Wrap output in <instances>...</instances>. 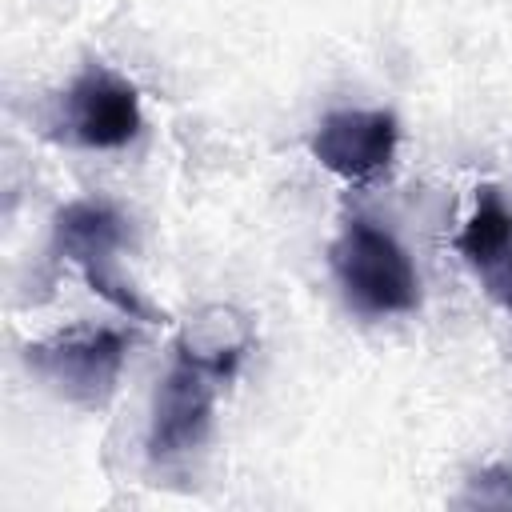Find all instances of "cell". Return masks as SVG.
Segmentation results:
<instances>
[{
  "instance_id": "obj_1",
  "label": "cell",
  "mask_w": 512,
  "mask_h": 512,
  "mask_svg": "<svg viewBox=\"0 0 512 512\" xmlns=\"http://www.w3.org/2000/svg\"><path fill=\"white\" fill-rule=\"evenodd\" d=\"M328 260L344 296L368 316L412 312L420 304V280L408 252L396 244L392 232L376 228L364 216L340 228V236L328 248Z\"/></svg>"
},
{
  "instance_id": "obj_2",
  "label": "cell",
  "mask_w": 512,
  "mask_h": 512,
  "mask_svg": "<svg viewBox=\"0 0 512 512\" xmlns=\"http://www.w3.org/2000/svg\"><path fill=\"white\" fill-rule=\"evenodd\" d=\"M124 240H128V224H124V216H120L112 204H104V200H72V204H64V208L56 212V220H52V248L84 272L88 288H92L100 300H108V304H112L116 312H124L128 320L160 324V320H168V316L156 312L144 296H136V292L124 284V276L116 272V252L124 248Z\"/></svg>"
},
{
  "instance_id": "obj_3",
  "label": "cell",
  "mask_w": 512,
  "mask_h": 512,
  "mask_svg": "<svg viewBox=\"0 0 512 512\" xmlns=\"http://www.w3.org/2000/svg\"><path fill=\"white\" fill-rule=\"evenodd\" d=\"M232 376H236V368H228L204 352H192L188 344L176 340L172 368L164 372L156 400H152V428H148V460L152 464L180 460L204 444L212 408H216V392Z\"/></svg>"
},
{
  "instance_id": "obj_4",
  "label": "cell",
  "mask_w": 512,
  "mask_h": 512,
  "mask_svg": "<svg viewBox=\"0 0 512 512\" xmlns=\"http://www.w3.org/2000/svg\"><path fill=\"white\" fill-rule=\"evenodd\" d=\"M132 344L136 336L124 328H68L52 340L28 344L24 360L64 400L80 408H104L108 396L116 392V380Z\"/></svg>"
},
{
  "instance_id": "obj_5",
  "label": "cell",
  "mask_w": 512,
  "mask_h": 512,
  "mask_svg": "<svg viewBox=\"0 0 512 512\" xmlns=\"http://www.w3.org/2000/svg\"><path fill=\"white\" fill-rule=\"evenodd\" d=\"M60 128L80 148H124V144H132L136 132H140L136 88L124 76H116L100 64L84 68L60 100Z\"/></svg>"
},
{
  "instance_id": "obj_6",
  "label": "cell",
  "mask_w": 512,
  "mask_h": 512,
  "mask_svg": "<svg viewBox=\"0 0 512 512\" xmlns=\"http://www.w3.org/2000/svg\"><path fill=\"white\" fill-rule=\"evenodd\" d=\"M396 140H400V128H396L392 112H384V108H368V112L364 108H340V112H328L316 124L308 148L340 180L364 184V180L380 176L392 164Z\"/></svg>"
},
{
  "instance_id": "obj_7",
  "label": "cell",
  "mask_w": 512,
  "mask_h": 512,
  "mask_svg": "<svg viewBox=\"0 0 512 512\" xmlns=\"http://www.w3.org/2000/svg\"><path fill=\"white\" fill-rule=\"evenodd\" d=\"M472 268H476V276H480L484 292H488L500 308H508V312H512V232H508L492 252H484Z\"/></svg>"
},
{
  "instance_id": "obj_8",
  "label": "cell",
  "mask_w": 512,
  "mask_h": 512,
  "mask_svg": "<svg viewBox=\"0 0 512 512\" xmlns=\"http://www.w3.org/2000/svg\"><path fill=\"white\" fill-rule=\"evenodd\" d=\"M464 508H512V472L508 468H484L468 480V492L460 496Z\"/></svg>"
}]
</instances>
